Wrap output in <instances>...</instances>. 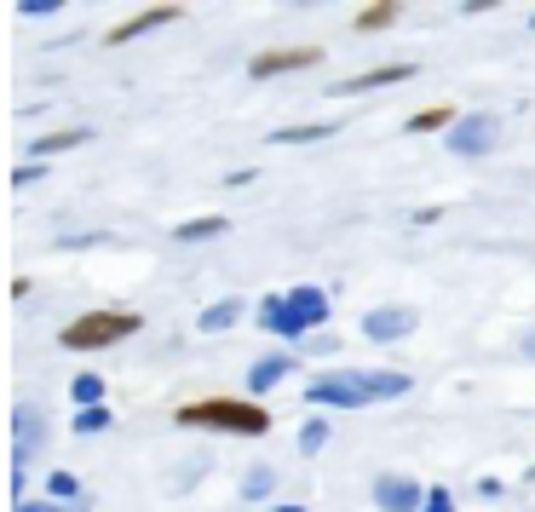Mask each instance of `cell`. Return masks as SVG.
<instances>
[{
	"label": "cell",
	"mask_w": 535,
	"mask_h": 512,
	"mask_svg": "<svg viewBox=\"0 0 535 512\" xmlns=\"http://www.w3.org/2000/svg\"><path fill=\"white\" fill-rule=\"evenodd\" d=\"M420 512H455V495L449 489H426V507Z\"/></svg>",
	"instance_id": "obj_25"
},
{
	"label": "cell",
	"mask_w": 535,
	"mask_h": 512,
	"mask_svg": "<svg viewBox=\"0 0 535 512\" xmlns=\"http://www.w3.org/2000/svg\"><path fill=\"white\" fill-rule=\"evenodd\" d=\"M415 64H380V70H363V75H346L340 81V93L357 98V93H380V87H397V81H409Z\"/></svg>",
	"instance_id": "obj_10"
},
{
	"label": "cell",
	"mask_w": 535,
	"mask_h": 512,
	"mask_svg": "<svg viewBox=\"0 0 535 512\" xmlns=\"http://www.w3.org/2000/svg\"><path fill=\"white\" fill-rule=\"evenodd\" d=\"M70 392H75V403H81V409H93V403H104V380H98V374H75Z\"/></svg>",
	"instance_id": "obj_21"
},
{
	"label": "cell",
	"mask_w": 535,
	"mask_h": 512,
	"mask_svg": "<svg viewBox=\"0 0 535 512\" xmlns=\"http://www.w3.org/2000/svg\"><path fill=\"white\" fill-rule=\"evenodd\" d=\"M12 432H18V443H12V466H24L29 449H35V438L47 432V415H41L35 403H18V409H12Z\"/></svg>",
	"instance_id": "obj_9"
},
{
	"label": "cell",
	"mask_w": 535,
	"mask_h": 512,
	"mask_svg": "<svg viewBox=\"0 0 535 512\" xmlns=\"http://www.w3.org/2000/svg\"><path fill=\"white\" fill-rule=\"evenodd\" d=\"M75 432H81V438L110 432V409H104V403H93V409H75Z\"/></svg>",
	"instance_id": "obj_20"
},
{
	"label": "cell",
	"mask_w": 535,
	"mask_h": 512,
	"mask_svg": "<svg viewBox=\"0 0 535 512\" xmlns=\"http://www.w3.org/2000/svg\"><path fill=\"white\" fill-rule=\"evenodd\" d=\"M242 323V300H219L202 311V334H225V328Z\"/></svg>",
	"instance_id": "obj_15"
},
{
	"label": "cell",
	"mask_w": 535,
	"mask_h": 512,
	"mask_svg": "<svg viewBox=\"0 0 535 512\" xmlns=\"http://www.w3.org/2000/svg\"><path fill=\"white\" fill-rule=\"evenodd\" d=\"M127 334H139V311H87L64 328V346L70 351H98V346H116Z\"/></svg>",
	"instance_id": "obj_3"
},
{
	"label": "cell",
	"mask_w": 535,
	"mask_h": 512,
	"mask_svg": "<svg viewBox=\"0 0 535 512\" xmlns=\"http://www.w3.org/2000/svg\"><path fill=\"white\" fill-rule=\"evenodd\" d=\"M288 374H294V351H271V357H259L254 369H248V392H271Z\"/></svg>",
	"instance_id": "obj_12"
},
{
	"label": "cell",
	"mask_w": 535,
	"mask_h": 512,
	"mask_svg": "<svg viewBox=\"0 0 535 512\" xmlns=\"http://www.w3.org/2000/svg\"><path fill=\"white\" fill-rule=\"evenodd\" d=\"M392 18H397V0H369V6L351 18V29H357V35H369V29H386Z\"/></svg>",
	"instance_id": "obj_16"
},
{
	"label": "cell",
	"mask_w": 535,
	"mask_h": 512,
	"mask_svg": "<svg viewBox=\"0 0 535 512\" xmlns=\"http://www.w3.org/2000/svg\"><path fill=\"white\" fill-rule=\"evenodd\" d=\"M323 443H328V420H323V415L305 420V426H300V455H317Z\"/></svg>",
	"instance_id": "obj_22"
},
{
	"label": "cell",
	"mask_w": 535,
	"mask_h": 512,
	"mask_svg": "<svg viewBox=\"0 0 535 512\" xmlns=\"http://www.w3.org/2000/svg\"><path fill=\"white\" fill-rule=\"evenodd\" d=\"M259 323L271 328L277 340H300L311 328L328 323V294L323 288H294V294H271L259 305Z\"/></svg>",
	"instance_id": "obj_2"
},
{
	"label": "cell",
	"mask_w": 535,
	"mask_h": 512,
	"mask_svg": "<svg viewBox=\"0 0 535 512\" xmlns=\"http://www.w3.org/2000/svg\"><path fill=\"white\" fill-rule=\"evenodd\" d=\"M173 18H185L179 6H150V12H139V18H127V24L110 29V47H127V41H139V35H150V29L173 24Z\"/></svg>",
	"instance_id": "obj_11"
},
{
	"label": "cell",
	"mask_w": 535,
	"mask_h": 512,
	"mask_svg": "<svg viewBox=\"0 0 535 512\" xmlns=\"http://www.w3.org/2000/svg\"><path fill=\"white\" fill-rule=\"evenodd\" d=\"M305 64H323V47H271L248 64V75H254V81H271V75L305 70Z\"/></svg>",
	"instance_id": "obj_8"
},
{
	"label": "cell",
	"mask_w": 535,
	"mask_h": 512,
	"mask_svg": "<svg viewBox=\"0 0 535 512\" xmlns=\"http://www.w3.org/2000/svg\"><path fill=\"white\" fill-rule=\"evenodd\" d=\"M495 139H501V116H489V110H472V116H461L449 127V150L455 156H489Z\"/></svg>",
	"instance_id": "obj_5"
},
{
	"label": "cell",
	"mask_w": 535,
	"mask_h": 512,
	"mask_svg": "<svg viewBox=\"0 0 535 512\" xmlns=\"http://www.w3.org/2000/svg\"><path fill=\"white\" fill-rule=\"evenodd\" d=\"M489 6H501V0H466L461 12H489Z\"/></svg>",
	"instance_id": "obj_27"
},
{
	"label": "cell",
	"mask_w": 535,
	"mask_h": 512,
	"mask_svg": "<svg viewBox=\"0 0 535 512\" xmlns=\"http://www.w3.org/2000/svg\"><path fill=\"white\" fill-rule=\"evenodd\" d=\"M317 139H334V121H300V127H277L271 144H317Z\"/></svg>",
	"instance_id": "obj_13"
},
{
	"label": "cell",
	"mask_w": 535,
	"mask_h": 512,
	"mask_svg": "<svg viewBox=\"0 0 535 512\" xmlns=\"http://www.w3.org/2000/svg\"><path fill=\"white\" fill-rule=\"evenodd\" d=\"M305 403L311 409H363V403H374V380L369 374H317L305 386Z\"/></svg>",
	"instance_id": "obj_4"
},
{
	"label": "cell",
	"mask_w": 535,
	"mask_h": 512,
	"mask_svg": "<svg viewBox=\"0 0 535 512\" xmlns=\"http://www.w3.org/2000/svg\"><path fill=\"white\" fill-rule=\"evenodd\" d=\"M455 110H449V104H432V110H420V116H409L403 121V127H409V133H438V127H455Z\"/></svg>",
	"instance_id": "obj_17"
},
{
	"label": "cell",
	"mask_w": 535,
	"mask_h": 512,
	"mask_svg": "<svg viewBox=\"0 0 535 512\" xmlns=\"http://www.w3.org/2000/svg\"><path fill=\"white\" fill-rule=\"evenodd\" d=\"M173 236H179V242H213V236H225V219H219V213H208V219H185Z\"/></svg>",
	"instance_id": "obj_18"
},
{
	"label": "cell",
	"mask_w": 535,
	"mask_h": 512,
	"mask_svg": "<svg viewBox=\"0 0 535 512\" xmlns=\"http://www.w3.org/2000/svg\"><path fill=\"white\" fill-rule=\"evenodd\" d=\"M179 426H185V432L259 438V432H271V409L254 403V397H202V403H185V409H179Z\"/></svg>",
	"instance_id": "obj_1"
},
{
	"label": "cell",
	"mask_w": 535,
	"mask_h": 512,
	"mask_svg": "<svg viewBox=\"0 0 535 512\" xmlns=\"http://www.w3.org/2000/svg\"><path fill=\"white\" fill-rule=\"evenodd\" d=\"M271 512H305V507H271Z\"/></svg>",
	"instance_id": "obj_28"
},
{
	"label": "cell",
	"mask_w": 535,
	"mask_h": 512,
	"mask_svg": "<svg viewBox=\"0 0 535 512\" xmlns=\"http://www.w3.org/2000/svg\"><path fill=\"white\" fill-rule=\"evenodd\" d=\"M75 489H81V478H75V472H52V478H47V501H64V507H70Z\"/></svg>",
	"instance_id": "obj_23"
},
{
	"label": "cell",
	"mask_w": 535,
	"mask_h": 512,
	"mask_svg": "<svg viewBox=\"0 0 535 512\" xmlns=\"http://www.w3.org/2000/svg\"><path fill=\"white\" fill-rule=\"evenodd\" d=\"M530 24H535V18H530Z\"/></svg>",
	"instance_id": "obj_29"
},
{
	"label": "cell",
	"mask_w": 535,
	"mask_h": 512,
	"mask_svg": "<svg viewBox=\"0 0 535 512\" xmlns=\"http://www.w3.org/2000/svg\"><path fill=\"white\" fill-rule=\"evenodd\" d=\"M24 18H47V12H64V0H18Z\"/></svg>",
	"instance_id": "obj_24"
},
{
	"label": "cell",
	"mask_w": 535,
	"mask_h": 512,
	"mask_svg": "<svg viewBox=\"0 0 535 512\" xmlns=\"http://www.w3.org/2000/svg\"><path fill=\"white\" fill-rule=\"evenodd\" d=\"M12 512H87V507H64V501H18Z\"/></svg>",
	"instance_id": "obj_26"
},
{
	"label": "cell",
	"mask_w": 535,
	"mask_h": 512,
	"mask_svg": "<svg viewBox=\"0 0 535 512\" xmlns=\"http://www.w3.org/2000/svg\"><path fill=\"white\" fill-rule=\"evenodd\" d=\"M374 507L380 512H420L426 507V484L403 478V472H386V478H374Z\"/></svg>",
	"instance_id": "obj_6"
},
{
	"label": "cell",
	"mask_w": 535,
	"mask_h": 512,
	"mask_svg": "<svg viewBox=\"0 0 535 512\" xmlns=\"http://www.w3.org/2000/svg\"><path fill=\"white\" fill-rule=\"evenodd\" d=\"M87 139H93L87 127H58V133H47V139H35L29 156H58V150H75V144H87Z\"/></svg>",
	"instance_id": "obj_14"
},
{
	"label": "cell",
	"mask_w": 535,
	"mask_h": 512,
	"mask_svg": "<svg viewBox=\"0 0 535 512\" xmlns=\"http://www.w3.org/2000/svg\"><path fill=\"white\" fill-rule=\"evenodd\" d=\"M415 323H420V317L409 311V305H374V311H363V334L380 340V346H386V340H409Z\"/></svg>",
	"instance_id": "obj_7"
},
{
	"label": "cell",
	"mask_w": 535,
	"mask_h": 512,
	"mask_svg": "<svg viewBox=\"0 0 535 512\" xmlns=\"http://www.w3.org/2000/svg\"><path fill=\"white\" fill-rule=\"evenodd\" d=\"M271 489H277V472H271V466H248V478H242V495H248V501H265Z\"/></svg>",
	"instance_id": "obj_19"
}]
</instances>
